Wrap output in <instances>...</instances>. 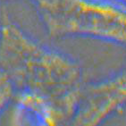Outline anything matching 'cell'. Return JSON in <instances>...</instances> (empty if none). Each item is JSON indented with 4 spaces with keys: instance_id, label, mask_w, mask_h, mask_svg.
<instances>
[{
    "instance_id": "obj_2",
    "label": "cell",
    "mask_w": 126,
    "mask_h": 126,
    "mask_svg": "<svg viewBox=\"0 0 126 126\" xmlns=\"http://www.w3.org/2000/svg\"><path fill=\"white\" fill-rule=\"evenodd\" d=\"M49 36L126 43V8L109 0H31Z\"/></svg>"
},
{
    "instance_id": "obj_6",
    "label": "cell",
    "mask_w": 126,
    "mask_h": 126,
    "mask_svg": "<svg viewBox=\"0 0 126 126\" xmlns=\"http://www.w3.org/2000/svg\"><path fill=\"white\" fill-rule=\"evenodd\" d=\"M124 1H126V0H124Z\"/></svg>"
},
{
    "instance_id": "obj_3",
    "label": "cell",
    "mask_w": 126,
    "mask_h": 126,
    "mask_svg": "<svg viewBox=\"0 0 126 126\" xmlns=\"http://www.w3.org/2000/svg\"><path fill=\"white\" fill-rule=\"evenodd\" d=\"M12 105L11 124L55 125L67 120L56 102L38 92L16 90Z\"/></svg>"
},
{
    "instance_id": "obj_1",
    "label": "cell",
    "mask_w": 126,
    "mask_h": 126,
    "mask_svg": "<svg viewBox=\"0 0 126 126\" xmlns=\"http://www.w3.org/2000/svg\"><path fill=\"white\" fill-rule=\"evenodd\" d=\"M0 69L16 90L47 96L67 118L74 114L81 92L77 63L27 34L5 8L0 16Z\"/></svg>"
},
{
    "instance_id": "obj_4",
    "label": "cell",
    "mask_w": 126,
    "mask_h": 126,
    "mask_svg": "<svg viewBox=\"0 0 126 126\" xmlns=\"http://www.w3.org/2000/svg\"><path fill=\"white\" fill-rule=\"evenodd\" d=\"M15 91L16 90L9 77L0 69V116L12 104Z\"/></svg>"
},
{
    "instance_id": "obj_5",
    "label": "cell",
    "mask_w": 126,
    "mask_h": 126,
    "mask_svg": "<svg viewBox=\"0 0 126 126\" xmlns=\"http://www.w3.org/2000/svg\"><path fill=\"white\" fill-rule=\"evenodd\" d=\"M0 1H5V0H0Z\"/></svg>"
}]
</instances>
